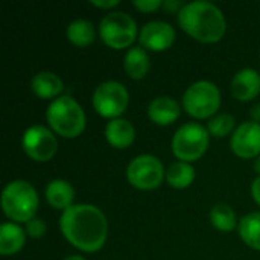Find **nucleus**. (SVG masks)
Returning <instances> with one entry per match:
<instances>
[{
  "label": "nucleus",
  "instance_id": "15",
  "mask_svg": "<svg viewBox=\"0 0 260 260\" xmlns=\"http://www.w3.org/2000/svg\"><path fill=\"white\" fill-rule=\"evenodd\" d=\"M134 137H136L134 126L125 119H113L105 126L107 142L117 149L128 148L134 142Z\"/></svg>",
  "mask_w": 260,
  "mask_h": 260
},
{
  "label": "nucleus",
  "instance_id": "5",
  "mask_svg": "<svg viewBox=\"0 0 260 260\" xmlns=\"http://www.w3.org/2000/svg\"><path fill=\"white\" fill-rule=\"evenodd\" d=\"M209 146V134L200 123H184L172 139V151L181 161H195L204 155Z\"/></svg>",
  "mask_w": 260,
  "mask_h": 260
},
{
  "label": "nucleus",
  "instance_id": "1",
  "mask_svg": "<svg viewBox=\"0 0 260 260\" xmlns=\"http://www.w3.org/2000/svg\"><path fill=\"white\" fill-rule=\"evenodd\" d=\"M59 227L64 238L85 253L101 250L108 235L105 215L91 204H76L64 210Z\"/></svg>",
  "mask_w": 260,
  "mask_h": 260
},
{
  "label": "nucleus",
  "instance_id": "9",
  "mask_svg": "<svg viewBox=\"0 0 260 260\" xmlns=\"http://www.w3.org/2000/svg\"><path fill=\"white\" fill-rule=\"evenodd\" d=\"M93 107L102 117H117L128 107V91L117 81H105L93 93Z\"/></svg>",
  "mask_w": 260,
  "mask_h": 260
},
{
  "label": "nucleus",
  "instance_id": "18",
  "mask_svg": "<svg viewBox=\"0 0 260 260\" xmlns=\"http://www.w3.org/2000/svg\"><path fill=\"white\" fill-rule=\"evenodd\" d=\"M24 245V232L12 224L6 222L0 227V253L3 256H11L20 251Z\"/></svg>",
  "mask_w": 260,
  "mask_h": 260
},
{
  "label": "nucleus",
  "instance_id": "22",
  "mask_svg": "<svg viewBox=\"0 0 260 260\" xmlns=\"http://www.w3.org/2000/svg\"><path fill=\"white\" fill-rule=\"evenodd\" d=\"M193 178H195V171L186 161H177V163L171 165L169 169L166 171V180H168L169 186H172L175 189L189 187L192 184Z\"/></svg>",
  "mask_w": 260,
  "mask_h": 260
},
{
  "label": "nucleus",
  "instance_id": "30",
  "mask_svg": "<svg viewBox=\"0 0 260 260\" xmlns=\"http://www.w3.org/2000/svg\"><path fill=\"white\" fill-rule=\"evenodd\" d=\"M250 114H251V119H253V122L260 123V104L253 105V108H251Z\"/></svg>",
  "mask_w": 260,
  "mask_h": 260
},
{
  "label": "nucleus",
  "instance_id": "31",
  "mask_svg": "<svg viewBox=\"0 0 260 260\" xmlns=\"http://www.w3.org/2000/svg\"><path fill=\"white\" fill-rule=\"evenodd\" d=\"M254 171L259 174V177H260V157L259 158H256V161H254Z\"/></svg>",
  "mask_w": 260,
  "mask_h": 260
},
{
  "label": "nucleus",
  "instance_id": "10",
  "mask_svg": "<svg viewBox=\"0 0 260 260\" xmlns=\"http://www.w3.org/2000/svg\"><path fill=\"white\" fill-rule=\"evenodd\" d=\"M21 145L24 152L35 161H49L58 149V142L52 131L41 125L30 126L24 131Z\"/></svg>",
  "mask_w": 260,
  "mask_h": 260
},
{
  "label": "nucleus",
  "instance_id": "7",
  "mask_svg": "<svg viewBox=\"0 0 260 260\" xmlns=\"http://www.w3.org/2000/svg\"><path fill=\"white\" fill-rule=\"evenodd\" d=\"M99 35L107 46L113 49H125L133 44L137 35V24L129 14L114 11L101 20Z\"/></svg>",
  "mask_w": 260,
  "mask_h": 260
},
{
  "label": "nucleus",
  "instance_id": "12",
  "mask_svg": "<svg viewBox=\"0 0 260 260\" xmlns=\"http://www.w3.org/2000/svg\"><path fill=\"white\" fill-rule=\"evenodd\" d=\"M140 44L149 50H166L175 40L174 27L166 21H149L140 30Z\"/></svg>",
  "mask_w": 260,
  "mask_h": 260
},
{
  "label": "nucleus",
  "instance_id": "21",
  "mask_svg": "<svg viewBox=\"0 0 260 260\" xmlns=\"http://www.w3.org/2000/svg\"><path fill=\"white\" fill-rule=\"evenodd\" d=\"M94 26L84 18L73 20L67 27V38L75 46H88L94 41Z\"/></svg>",
  "mask_w": 260,
  "mask_h": 260
},
{
  "label": "nucleus",
  "instance_id": "25",
  "mask_svg": "<svg viewBox=\"0 0 260 260\" xmlns=\"http://www.w3.org/2000/svg\"><path fill=\"white\" fill-rule=\"evenodd\" d=\"M26 232L30 238H41L46 233V224L43 219L38 218H32L30 221L26 222Z\"/></svg>",
  "mask_w": 260,
  "mask_h": 260
},
{
  "label": "nucleus",
  "instance_id": "27",
  "mask_svg": "<svg viewBox=\"0 0 260 260\" xmlns=\"http://www.w3.org/2000/svg\"><path fill=\"white\" fill-rule=\"evenodd\" d=\"M166 11H171V12H180L183 9V3L178 2V0H165L163 5H161Z\"/></svg>",
  "mask_w": 260,
  "mask_h": 260
},
{
  "label": "nucleus",
  "instance_id": "29",
  "mask_svg": "<svg viewBox=\"0 0 260 260\" xmlns=\"http://www.w3.org/2000/svg\"><path fill=\"white\" fill-rule=\"evenodd\" d=\"M251 195H253L254 201L260 206V177H257L251 184Z\"/></svg>",
  "mask_w": 260,
  "mask_h": 260
},
{
  "label": "nucleus",
  "instance_id": "19",
  "mask_svg": "<svg viewBox=\"0 0 260 260\" xmlns=\"http://www.w3.org/2000/svg\"><path fill=\"white\" fill-rule=\"evenodd\" d=\"M149 56L142 47H133L126 52L123 59V69L133 79H142L149 72Z\"/></svg>",
  "mask_w": 260,
  "mask_h": 260
},
{
  "label": "nucleus",
  "instance_id": "17",
  "mask_svg": "<svg viewBox=\"0 0 260 260\" xmlns=\"http://www.w3.org/2000/svg\"><path fill=\"white\" fill-rule=\"evenodd\" d=\"M75 198L73 187L64 180H53L46 187V200L56 210H67L72 207Z\"/></svg>",
  "mask_w": 260,
  "mask_h": 260
},
{
  "label": "nucleus",
  "instance_id": "4",
  "mask_svg": "<svg viewBox=\"0 0 260 260\" xmlns=\"http://www.w3.org/2000/svg\"><path fill=\"white\" fill-rule=\"evenodd\" d=\"M2 207L8 218L17 222H27L38 209V195L34 186L23 180L11 181L2 193Z\"/></svg>",
  "mask_w": 260,
  "mask_h": 260
},
{
  "label": "nucleus",
  "instance_id": "2",
  "mask_svg": "<svg viewBox=\"0 0 260 260\" xmlns=\"http://www.w3.org/2000/svg\"><path fill=\"white\" fill-rule=\"evenodd\" d=\"M178 23L183 30L201 43H216L225 34V17L210 2H192L178 12Z\"/></svg>",
  "mask_w": 260,
  "mask_h": 260
},
{
  "label": "nucleus",
  "instance_id": "11",
  "mask_svg": "<svg viewBox=\"0 0 260 260\" xmlns=\"http://www.w3.org/2000/svg\"><path fill=\"white\" fill-rule=\"evenodd\" d=\"M232 149L241 158H253L260 154V123L245 122L232 137Z\"/></svg>",
  "mask_w": 260,
  "mask_h": 260
},
{
  "label": "nucleus",
  "instance_id": "6",
  "mask_svg": "<svg viewBox=\"0 0 260 260\" xmlns=\"http://www.w3.org/2000/svg\"><path fill=\"white\" fill-rule=\"evenodd\" d=\"M219 88L210 81H198L192 84L183 96L184 110L197 119H206L213 116L219 110Z\"/></svg>",
  "mask_w": 260,
  "mask_h": 260
},
{
  "label": "nucleus",
  "instance_id": "3",
  "mask_svg": "<svg viewBox=\"0 0 260 260\" xmlns=\"http://www.w3.org/2000/svg\"><path fill=\"white\" fill-rule=\"evenodd\" d=\"M46 117L50 128L66 139L78 137L85 128L84 110L70 96L56 98L49 105Z\"/></svg>",
  "mask_w": 260,
  "mask_h": 260
},
{
  "label": "nucleus",
  "instance_id": "13",
  "mask_svg": "<svg viewBox=\"0 0 260 260\" xmlns=\"http://www.w3.org/2000/svg\"><path fill=\"white\" fill-rule=\"evenodd\" d=\"M260 91V75L253 69L239 70L232 81V94L242 102L254 99Z\"/></svg>",
  "mask_w": 260,
  "mask_h": 260
},
{
  "label": "nucleus",
  "instance_id": "26",
  "mask_svg": "<svg viewBox=\"0 0 260 260\" xmlns=\"http://www.w3.org/2000/svg\"><path fill=\"white\" fill-rule=\"evenodd\" d=\"M133 5L142 12H152L158 9L163 3L160 0H133Z\"/></svg>",
  "mask_w": 260,
  "mask_h": 260
},
{
  "label": "nucleus",
  "instance_id": "8",
  "mask_svg": "<svg viewBox=\"0 0 260 260\" xmlns=\"http://www.w3.org/2000/svg\"><path fill=\"white\" fill-rule=\"evenodd\" d=\"M128 181L142 190H151L161 184L165 169L161 161L149 154H143L131 160L126 169Z\"/></svg>",
  "mask_w": 260,
  "mask_h": 260
},
{
  "label": "nucleus",
  "instance_id": "23",
  "mask_svg": "<svg viewBox=\"0 0 260 260\" xmlns=\"http://www.w3.org/2000/svg\"><path fill=\"white\" fill-rule=\"evenodd\" d=\"M210 221L213 227L219 232H232L236 227V215L235 212L225 206V204H218L212 209L210 212Z\"/></svg>",
  "mask_w": 260,
  "mask_h": 260
},
{
  "label": "nucleus",
  "instance_id": "20",
  "mask_svg": "<svg viewBox=\"0 0 260 260\" xmlns=\"http://www.w3.org/2000/svg\"><path fill=\"white\" fill-rule=\"evenodd\" d=\"M239 236L248 247L260 251V212L248 213L241 219Z\"/></svg>",
  "mask_w": 260,
  "mask_h": 260
},
{
  "label": "nucleus",
  "instance_id": "32",
  "mask_svg": "<svg viewBox=\"0 0 260 260\" xmlns=\"http://www.w3.org/2000/svg\"><path fill=\"white\" fill-rule=\"evenodd\" d=\"M62 260H85L84 257H81V256H67V257H64Z\"/></svg>",
  "mask_w": 260,
  "mask_h": 260
},
{
  "label": "nucleus",
  "instance_id": "16",
  "mask_svg": "<svg viewBox=\"0 0 260 260\" xmlns=\"http://www.w3.org/2000/svg\"><path fill=\"white\" fill-rule=\"evenodd\" d=\"M30 88H32V91L38 98H41V99H52V98H56L62 91L64 84H62V79L56 73L40 72V73H37L32 78Z\"/></svg>",
  "mask_w": 260,
  "mask_h": 260
},
{
  "label": "nucleus",
  "instance_id": "14",
  "mask_svg": "<svg viewBox=\"0 0 260 260\" xmlns=\"http://www.w3.org/2000/svg\"><path fill=\"white\" fill-rule=\"evenodd\" d=\"M181 108L180 104L169 98V96H158L155 98L148 108L149 119L157 125H171L180 117Z\"/></svg>",
  "mask_w": 260,
  "mask_h": 260
},
{
  "label": "nucleus",
  "instance_id": "24",
  "mask_svg": "<svg viewBox=\"0 0 260 260\" xmlns=\"http://www.w3.org/2000/svg\"><path fill=\"white\" fill-rule=\"evenodd\" d=\"M233 126H235V117L227 113L218 114L209 120V133L213 134L215 137L227 136L233 129Z\"/></svg>",
  "mask_w": 260,
  "mask_h": 260
},
{
  "label": "nucleus",
  "instance_id": "28",
  "mask_svg": "<svg viewBox=\"0 0 260 260\" xmlns=\"http://www.w3.org/2000/svg\"><path fill=\"white\" fill-rule=\"evenodd\" d=\"M91 5L93 6H98V8H114L119 5V0H91Z\"/></svg>",
  "mask_w": 260,
  "mask_h": 260
}]
</instances>
